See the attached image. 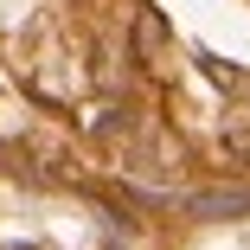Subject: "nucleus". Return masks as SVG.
Returning a JSON list of instances; mask_svg holds the SVG:
<instances>
[{"label":"nucleus","instance_id":"nucleus-1","mask_svg":"<svg viewBox=\"0 0 250 250\" xmlns=\"http://www.w3.org/2000/svg\"><path fill=\"white\" fill-rule=\"evenodd\" d=\"M192 218L206 225H225V218H250V186H212V192H192L186 199Z\"/></svg>","mask_w":250,"mask_h":250},{"label":"nucleus","instance_id":"nucleus-2","mask_svg":"<svg viewBox=\"0 0 250 250\" xmlns=\"http://www.w3.org/2000/svg\"><path fill=\"white\" fill-rule=\"evenodd\" d=\"M161 45H167V20H161V7H147V0H141V13H135V45H128L135 64H147Z\"/></svg>","mask_w":250,"mask_h":250}]
</instances>
